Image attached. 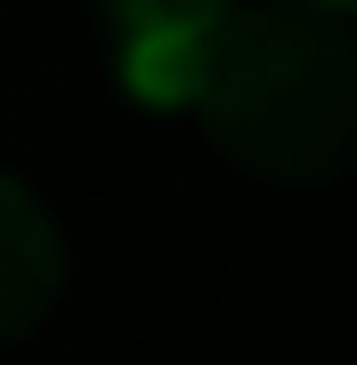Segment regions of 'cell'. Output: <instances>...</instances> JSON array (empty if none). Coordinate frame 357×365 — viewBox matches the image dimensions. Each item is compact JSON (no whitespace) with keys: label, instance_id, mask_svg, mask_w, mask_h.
I'll list each match as a JSON object with an SVG mask.
<instances>
[{"label":"cell","instance_id":"7a4b0ae2","mask_svg":"<svg viewBox=\"0 0 357 365\" xmlns=\"http://www.w3.org/2000/svg\"><path fill=\"white\" fill-rule=\"evenodd\" d=\"M57 284H66L57 220L41 211V195H33L25 179L0 170V341L33 333L41 317L57 309Z\"/></svg>","mask_w":357,"mask_h":365},{"label":"cell","instance_id":"6da1fadb","mask_svg":"<svg viewBox=\"0 0 357 365\" xmlns=\"http://www.w3.org/2000/svg\"><path fill=\"white\" fill-rule=\"evenodd\" d=\"M195 114L252 179L325 187L357 163V41L292 0L236 9L212 33Z\"/></svg>","mask_w":357,"mask_h":365},{"label":"cell","instance_id":"3957f363","mask_svg":"<svg viewBox=\"0 0 357 365\" xmlns=\"http://www.w3.org/2000/svg\"><path fill=\"white\" fill-rule=\"evenodd\" d=\"M98 9L122 33V49H203L236 16V0H98Z\"/></svg>","mask_w":357,"mask_h":365},{"label":"cell","instance_id":"277c9868","mask_svg":"<svg viewBox=\"0 0 357 365\" xmlns=\"http://www.w3.org/2000/svg\"><path fill=\"white\" fill-rule=\"evenodd\" d=\"M292 9H317V16H349L357 0H292Z\"/></svg>","mask_w":357,"mask_h":365}]
</instances>
